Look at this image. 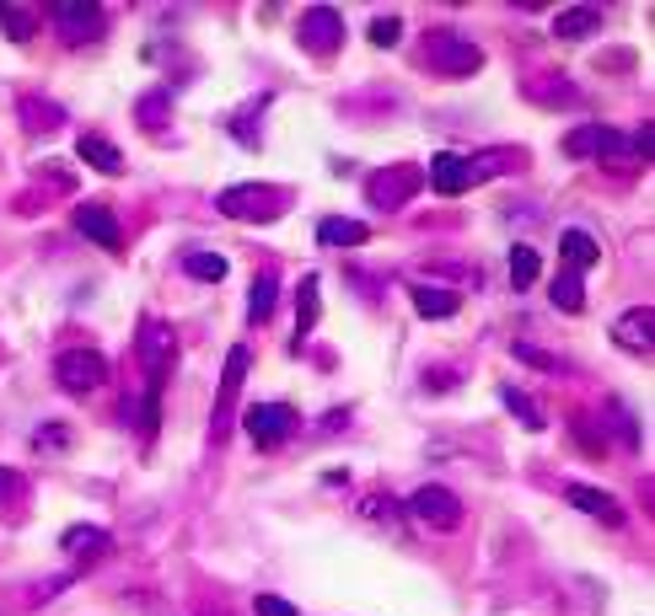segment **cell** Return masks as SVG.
Masks as SVG:
<instances>
[{
    "instance_id": "cell-1",
    "label": "cell",
    "mask_w": 655,
    "mask_h": 616,
    "mask_svg": "<svg viewBox=\"0 0 655 616\" xmlns=\"http://www.w3.org/2000/svg\"><path fill=\"white\" fill-rule=\"evenodd\" d=\"M425 60H430L436 75L467 81V75H478V70H484V49H478L473 38H462L457 27H436V33L425 38Z\"/></svg>"
},
{
    "instance_id": "cell-2",
    "label": "cell",
    "mask_w": 655,
    "mask_h": 616,
    "mask_svg": "<svg viewBox=\"0 0 655 616\" xmlns=\"http://www.w3.org/2000/svg\"><path fill=\"white\" fill-rule=\"evenodd\" d=\"M215 209L226 220H279L285 215V193L269 183H237L215 198Z\"/></svg>"
},
{
    "instance_id": "cell-3",
    "label": "cell",
    "mask_w": 655,
    "mask_h": 616,
    "mask_svg": "<svg viewBox=\"0 0 655 616\" xmlns=\"http://www.w3.org/2000/svg\"><path fill=\"white\" fill-rule=\"evenodd\" d=\"M564 156H575V161H591V156L629 161V156H634V140L618 134V129H607V123H581V129L564 134Z\"/></svg>"
},
{
    "instance_id": "cell-4",
    "label": "cell",
    "mask_w": 655,
    "mask_h": 616,
    "mask_svg": "<svg viewBox=\"0 0 655 616\" xmlns=\"http://www.w3.org/2000/svg\"><path fill=\"white\" fill-rule=\"evenodd\" d=\"M55 381L66 386L70 397H86V391H97V386L108 381V360H103L97 349H66V354L55 360Z\"/></svg>"
},
{
    "instance_id": "cell-5",
    "label": "cell",
    "mask_w": 655,
    "mask_h": 616,
    "mask_svg": "<svg viewBox=\"0 0 655 616\" xmlns=\"http://www.w3.org/2000/svg\"><path fill=\"white\" fill-rule=\"evenodd\" d=\"M296 38H301V49L307 55H338V44H344V22H338V11L333 5H312V11H301V27H296Z\"/></svg>"
},
{
    "instance_id": "cell-6",
    "label": "cell",
    "mask_w": 655,
    "mask_h": 616,
    "mask_svg": "<svg viewBox=\"0 0 655 616\" xmlns=\"http://www.w3.org/2000/svg\"><path fill=\"white\" fill-rule=\"evenodd\" d=\"M408 515L419 520V526H430V531H457L462 526V504L452 488H436V483H425V488L408 498Z\"/></svg>"
},
{
    "instance_id": "cell-7",
    "label": "cell",
    "mask_w": 655,
    "mask_h": 616,
    "mask_svg": "<svg viewBox=\"0 0 655 616\" xmlns=\"http://www.w3.org/2000/svg\"><path fill=\"white\" fill-rule=\"evenodd\" d=\"M419 188H425V167H388V172H371V178H366V193H371L377 209L408 204Z\"/></svg>"
},
{
    "instance_id": "cell-8",
    "label": "cell",
    "mask_w": 655,
    "mask_h": 616,
    "mask_svg": "<svg viewBox=\"0 0 655 616\" xmlns=\"http://www.w3.org/2000/svg\"><path fill=\"white\" fill-rule=\"evenodd\" d=\"M290 430H296V413H290L285 402H253V408H248V439H253L259 450L285 445Z\"/></svg>"
},
{
    "instance_id": "cell-9",
    "label": "cell",
    "mask_w": 655,
    "mask_h": 616,
    "mask_svg": "<svg viewBox=\"0 0 655 616\" xmlns=\"http://www.w3.org/2000/svg\"><path fill=\"white\" fill-rule=\"evenodd\" d=\"M425 183L436 188L441 198H457L467 188L478 183L473 178V156H457V150H441V156H430V167H425Z\"/></svg>"
},
{
    "instance_id": "cell-10",
    "label": "cell",
    "mask_w": 655,
    "mask_h": 616,
    "mask_svg": "<svg viewBox=\"0 0 655 616\" xmlns=\"http://www.w3.org/2000/svg\"><path fill=\"white\" fill-rule=\"evenodd\" d=\"M49 22L66 33L70 44H81V38H97V33H103V5H86V0H55V5H49Z\"/></svg>"
},
{
    "instance_id": "cell-11",
    "label": "cell",
    "mask_w": 655,
    "mask_h": 616,
    "mask_svg": "<svg viewBox=\"0 0 655 616\" xmlns=\"http://www.w3.org/2000/svg\"><path fill=\"white\" fill-rule=\"evenodd\" d=\"M75 231H81L86 242L108 246V252H119V242H124V231H119V220H114V209H108L103 198H86V204H75Z\"/></svg>"
},
{
    "instance_id": "cell-12",
    "label": "cell",
    "mask_w": 655,
    "mask_h": 616,
    "mask_svg": "<svg viewBox=\"0 0 655 616\" xmlns=\"http://www.w3.org/2000/svg\"><path fill=\"white\" fill-rule=\"evenodd\" d=\"M612 343L623 354H651L655 349V306H634L612 322Z\"/></svg>"
},
{
    "instance_id": "cell-13",
    "label": "cell",
    "mask_w": 655,
    "mask_h": 616,
    "mask_svg": "<svg viewBox=\"0 0 655 616\" xmlns=\"http://www.w3.org/2000/svg\"><path fill=\"white\" fill-rule=\"evenodd\" d=\"M134 349H140V365L151 370V381H162V370L172 365V333H167L162 322H145Z\"/></svg>"
},
{
    "instance_id": "cell-14",
    "label": "cell",
    "mask_w": 655,
    "mask_h": 616,
    "mask_svg": "<svg viewBox=\"0 0 655 616\" xmlns=\"http://www.w3.org/2000/svg\"><path fill=\"white\" fill-rule=\"evenodd\" d=\"M75 156H81L92 172H103V178H119V172H124L119 145H114V140H103V134H81V140H75Z\"/></svg>"
},
{
    "instance_id": "cell-15",
    "label": "cell",
    "mask_w": 655,
    "mask_h": 616,
    "mask_svg": "<svg viewBox=\"0 0 655 616\" xmlns=\"http://www.w3.org/2000/svg\"><path fill=\"white\" fill-rule=\"evenodd\" d=\"M564 498L581 509V515H591V520H607V526H623V509H618V498L602 488H586V483H570L564 488Z\"/></svg>"
},
{
    "instance_id": "cell-16",
    "label": "cell",
    "mask_w": 655,
    "mask_h": 616,
    "mask_svg": "<svg viewBox=\"0 0 655 616\" xmlns=\"http://www.w3.org/2000/svg\"><path fill=\"white\" fill-rule=\"evenodd\" d=\"M559 257H564V268H570V274H586V268H596V263H602V246H596V237H591V231L570 226V231L559 237Z\"/></svg>"
},
{
    "instance_id": "cell-17",
    "label": "cell",
    "mask_w": 655,
    "mask_h": 616,
    "mask_svg": "<svg viewBox=\"0 0 655 616\" xmlns=\"http://www.w3.org/2000/svg\"><path fill=\"white\" fill-rule=\"evenodd\" d=\"M318 290H323L318 274H307L301 290H296V333H301V338H307V333L318 327V316H323V295H318ZM301 338H296V349H301Z\"/></svg>"
},
{
    "instance_id": "cell-18",
    "label": "cell",
    "mask_w": 655,
    "mask_h": 616,
    "mask_svg": "<svg viewBox=\"0 0 655 616\" xmlns=\"http://www.w3.org/2000/svg\"><path fill=\"white\" fill-rule=\"evenodd\" d=\"M553 33L570 38V44H575V38H591V33H602V11H596V5H570V11L553 16Z\"/></svg>"
},
{
    "instance_id": "cell-19",
    "label": "cell",
    "mask_w": 655,
    "mask_h": 616,
    "mask_svg": "<svg viewBox=\"0 0 655 616\" xmlns=\"http://www.w3.org/2000/svg\"><path fill=\"white\" fill-rule=\"evenodd\" d=\"M242 375H248V349H231V354H226V375H221V408H215V430L226 424V408L237 402V391H242Z\"/></svg>"
},
{
    "instance_id": "cell-20",
    "label": "cell",
    "mask_w": 655,
    "mask_h": 616,
    "mask_svg": "<svg viewBox=\"0 0 655 616\" xmlns=\"http://www.w3.org/2000/svg\"><path fill=\"white\" fill-rule=\"evenodd\" d=\"M457 295H452V290H441V285H414V311H419V316H436V322H441V316H457Z\"/></svg>"
},
{
    "instance_id": "cell-21",
    "label": "cell",
    "mask_w": 655,
    "mask_h": 616,
    "mask_svg": "<svg viewBox=\"0 0 655 616\" xmlns=\"http://www.w3.org/2000/svg\"><path fill=\"white\" fill-rule=\"evenodd\" d=\"M60 547L75 557H103L108 553V531L103 526H70L66 536H60Z\"/></svg>"
},
{
    "instance_id": "cell-22",
    "label": "cell",
    "mask_w": 655,
    "mask_h": 616,
    "mask_svg": "<svg viewBox=\"0 0 655 616\" xmlns=\"http://www.w3.org/2000/svg\"><path fill=\"white\" fill-rule=\"evenodd\" d=\"M366 237H371V231H366L360 220H344V215H327L323 226H318V242L323 246H360Z\"/></svg>"
},
{
    "instance_id": "cell-23",
    "label": "cell",
    "mask_w": 655,
    "mask_h": 616,
    "mask_svg": "<svg viewBox=\"0 0 655 616\" xmlns=\"http://www.w3.org/2000/svg\"><path fill=\"white\" fill-rule=\"evenodd\" d=\"M548 301H553L559 311H570V316H581V311H586V285H581V274H570V268H564V274L553 279Z\"/></svg>"
},
{
    "instance_id": "cell-24",
    "label": "cell",
    "mask_w": 655,
    "mask_h": 616,
    "mask_svg": "<svg viewBox=\"0 0 655 616\" xmlns=\"http://www.w3.org/2000/svg\"><path fill=\"white\" fill-rule=\"evenodd\" d=\"M183 274H189V279H204V285H221V279H226V257H221V252H189V257H183Z\"/></svg>"
},
{
    "instance_id": "cell-25",
    "label": "cell",
    "mask_w": 655,
    "mask_h": 616,
    "mask_svg": "<svg viewBox=\"0 0 655 616\" xmlns=\"http://www.w3.org/2000/svg\"><path fill=\"white\" fill-rule=\"evenodd\" d=\"M274 290H279L274 274H259V279H253V290H248V322H269V316H274Z\"/></svg>"
},
{
    "instance_id": "cell-26",
    "label": "cell",
    "mask_w": 655,
    "mask_h": 616,
    "mask_svg": "<svg viewBox=\"0 0 655 616\" xmlns=\"http://www.w3.org/2000/svg\"><path fill=\"white\" fill-rule=\"evenodd\" d=\"M537 274H543V263H537V246H511V285L526 290V285H537Z\"/></svg>"
},
{
    "instance_id": "cell-27",
    "label": "cell",
    "mask_w": 655,
    "mask_h": 616,
    "mask_svg": "<svg viewBox=\"0 0 655 616\" xmlns=\"http://www.w3.org/2000/svg\"><path fill=\"white\" fill-rule=\"evenodd\" d=\"M526 97L532 102H581V92L570 81H526Z\"/></svg>"
},
{
    "instance_id": "cell-28",
    "label": "cell",
    "mask_w": 655,
    "mask_h": 616,
    "mask_svg": "<svg viewBox=\"0 0 655 616\" xmlns=\"http://www.w3.org/2000/svg\"><path fill=\"white\" fill-rule=\"evenodd\" d=\"M500 402H505V408H511V413H516V419H522L526 430H543V424H548V419H543V413H537V402H532V397H526V391H516V386H505V391H500Z\"/></svg>"
},
{
    "instance_id": "cell-29",
    "label": "cell",
    "mask_w": 655,
    "mask_h": 616,
    "mask_svg": "<svg viewBox=\"0 0 655 616\" xmlns=\"http://www.w3.org/2000/svg\"><path fill=\"white\" fill-rule=\"evenodd\" d=\"M0 27H5V38L27 44L33 38V11L27 5H0Z\"/></svg>"
},
{
    "instance_id": "cell-30",
    "label": "cell",
    "mask_w": 655,
    "mask_h": 616,
    "mask_svg": "<svg viewBox=\"0 0 655 616\" xmlns=\"http://www.w3.org/2000/svg\"><path fill=\"white\" fill-rule=\"evenodd\" d=\"M22 113H27V129H55V123H66V113H60L55 102H38V97H27Z\"/></svg>"
},
{
    "instance_id": "cell-31",
    "label": "cell",
    "mask_w": 655,
    "mask_h": 616,
    "mask_svg": "<svg viewBox=\"0 0 655 616\" xmlns=\"http://www.w3.org/2000/svg\"><path fill=\"white\" fill-rule=\"evenodd\" d=\"M397 38H403V22H397V16H377V22H371V44H377V49H393Z\"/></svg>"
},
{
    "instance_id": "cell-32",
    "label": "cell",
    "mask_w": 655,
    "mask_h": 616,
    "mask_svg": "<svg viewBox=\"0 0 655 616\" xmlns=\"http://www.w3.org/2000/svg\"><path fill=\"white\" fill-rule=\"evenodd\" d=\"M253 612L259 616H301L290 601H279V595H269V590H259V601H253Z\"/></svg>"
},
{
    "instance_id": "cell-33",
    "label": "cell",
    "mask_w": 655,
    "mask_h": 616,
    "mask_svg": "<svg viewBox=\"0 0 655 616\" xmlns=\"http://www.w3.org/2000/svg\"><path fill=\"white\" fill-rule=\"evenodd\" d=\"M366 515H371V520H397L393 498H382V493H377V498H366Z\"/></svg>"
},
{
    "instance_id": "cell-34",
    "label": "cell",
    "mask_w": 655,
    "mask_h": 616,
    "mask_svg": "<svg viewBox=\"0 0 655 616\" xmlns=\"http://www.w3.org/2000/svg\"><path fill=\"white\" fill-rule=\"evenodd\" d=\"M612 424H618V434H623V445H634V439H640V430H634V419H629L623 408H612Z\"/></svg>"
},
{
    "instance_id": "cell-35",
    "label": "cell",
    "mask_w": 655,
    "mask_h": 616,
    "mask_svg": "<svg viewBox=\"0 0 655 616\" xmlns=\"http://www.w3.org/2000/svg\"><path fill=\"white\" fill-rule=\"evenodd\" d=\"M16 488V478H11V472H5V467H0V498H5V493Z\"/></svg>"
}]
</instances>
